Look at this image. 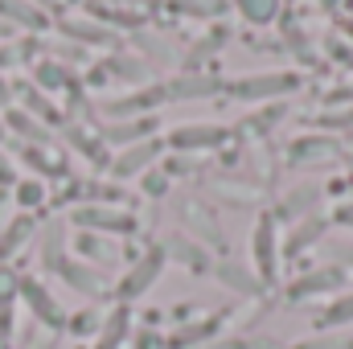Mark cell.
Listing matches in <instances>:
<instances>
[{
    "mask_svg": "<svg viewBox=\"0 0 353 349\" xmlns=\"http://www.w3.org/2000/svg\"><path fill=\"white\" fill-rule=\"evenodd\" d=\"M165 263H169V251H165V247H152L144 259L119 279V300H136V296H144V292L152 288V279L165 271Z\"/></svg>",
    "mask_w": 353,
    "mask_h": 349,
    "instance_id": "1",
    "label": "cell"
},
{
    "mask_svg": "<svg viewBox=\"0 0 353 349\" xmlns=\"http://www.w3.org/2000/svg\"><path fill=\"white\" fill-rule=\"evenodd\" d=\"M74 222L83 230H103V235H132L136 230V218L132 214L107 210V206H83V210H74Z\"/></svg>",
    "mask_w": 353,
    "mask_h": 349,
    "instance_id": "2",
    "label": "cell"
},
{
    "mask_svg": "<svg viewBox=\"0 0 353 349\" xmlns=\"http://www.w3.org/2000/svg\"><path fill=\"white\" fill-rule=\"evenodd\" d=\"M251 259H255V271L259 279H275V267H279V251H275V218L263 214L255 235H251Z\"/></svg>",
    "mask_w": 353,
    "mask_h": 349,
    "instance_id": "3",
    "label": "cell"
},
{
    "mask_svg": "<svg viewBox=\"0 0 353 349\" xmlns=\"http://www.w3.org/2000/svg\"><path fill=\"white\" fill-rule=\"evenodd\" d=\"M17 292L25 296V304L33 308V317H37L41 325H50V329H62V325H66V312L54 304V296H50L37 279H21V283H17Z\"/></svg>",
    "mask_w": 353,
    "mask_h": 349,
    "instance_id": "4",
    "label": "cell"
},
{
    "mask_svg": "<svg viewBox=\"0 0 353 349\" xmlns=\"http://www.w3.org/2000/svg\"><path fill=\"white\" fill-rule=\"evenodd\" d=\"M222 140H226V128H218V123H185L169 136L173 148H218Z\"/></svg>",
    "mask_w": 353,
    "mask_h": 349,
    "instance_id": "5",
    "label": "cell"
},
{
    "mask_svg": "<svg viewBox=\"0 0 353 349\" xmlns=\"http://www.w3.org/2000/svg\"><path fill=\"white\" fill-rule=\"evenodd\" d=\"M296 87V79L292 74H263V79H243V83H234V94H243V99H271V94H283V90Z\"/></svg>",
    "mask_w": 353,
    "mask_h": 349,
    "instance_id": "6",
    "label": "cell"
},
{
    "mask_svg": "<svg viewBox=\"0 0 353 349\" xmlns=\"http://www.w3.org/2000/svg\"><path fill=\"white\" fill-rule=\"evenodd\" d=\"M157 140H144V144H136L132 152H119L115 161H111V177H136V173H144L148 169V161L157 157Z\"/></svg>",
    "mask_w": 353,
    "mask_h": 349,
    "instance_id": "7",
    "label": "cell"
},
{
    "mask_svg": "<svg viewBox=\"0 0 353 349\" xmlns=\"http://www.w3.org/2000/svg\"><path fill=\"white\" fill-rule=\"evenodd\" d=\"M128 325H132V312L119 304V308H111L107 312V321H103V329H99V341L94 349H119V341L128 337Z\"/></svg>",
    "mask_w": 353,
    "mask_h": 349,
    "instance_id": "8",
    "label": "cell"
},
{
    "mask_svg": "<svg viewBox=\"0 0 353 349\" xmlns=\"http://www.w3.org/2000/svg\"><path fill=\"white\" fill-rule=\"evenodd\" d=\"M0 17H8L12 25H25V29H46V12L29 0H0Z\"/></svg>",
    "mask_w": 353,
    "mask_h": 349,
    "instance_id": "9",
    "label": "cell"
},
{
    "mask_svg": "<svg viewBox=\"0 0 353 349\" xmlns=\"http://www.w3.org/2000/svg\"><path fill=\"white\" fill-rule=\"evenodd\" d=\"M157 123L152 119H128V123H107L103 128V140L107 144H136L140 136H148Z\"/></svg>",
    "mask_w": 353,
    "mask_h": 349,
    "instance_id": "10",
    "label": "cell"
},
{
    "mask_svg": "<svg viewBox=\"0 0 353 349\" xmlns=\"http://www.w3.org/2000/svg\"><path fill=\"white\" fill-rule=\"evenodd\" d=\"M337 283H341V271H333V267H329V271H312V275H304V279L292 288V296L304 300V296H312V292H329V288H337Z\"/></svg>",
    "mask_w": 353,
    "mask_h": 349,
    "instance_id": "11",
    "label": "cell"
},
{
    "mask_svg": "<svg viewBox=\"0 0 353 349\" xmlns=\"http://www.w3.org/2000/svg\"><path fill=\"white\" fill-rule=\"evenodd\" d=\"M58 29H62L66 37H79V41H94V46H107V41H111V33H107L103 25H90V21H74V17H70V21H62Z\"/></svg>",
    "mask_w": 353,
    "mask_h": 349,
    "instance_id": "12",
    "label": "cell"
},
{
    "mask_svg": "<svg viewBox=\"0 0 353 349\" xmlns=\"http://www.w3.org/2000/svg\"><path fill=\"white\" fill-rule=\"evenodd\" d=\"M8 128H17L25 140H33V148H46V144H50V132H46L37 119H29L25 111H8Z\"/></svg>",
    "mask_w": 353,
    "mask_h": 349,
    "instance_id": "13",
    "label": "cell"
},
{
    "mask_svg": "<svg viewBox=\"0 0 353 349\" xmlns=\"http://www.w3.org/2000/svg\"><path fill=\"white\" fill-rule=\"evenodd\" d=\"M234 4L251 25H271L279 17V0H234Z\"/></svg>",
    "mask_w": 353,
    "mask_h": 349,
    "instance_id": "14",
    "label": "cell"
},
{
    "mask_svg": "<svg viewBox=\"0 0 353 349\" xmlns=\"http://www.w3.org/2000/svg\"><path fill=\"white\" fill-rule=\"evenodd\" d=\"M29 230H33V218H17V222H8L4 235H0V259H8V255L29 239Z\"/></svg>",
    "mask_w": 353,
    "mask_h": 349,
    "instance_id": "15",
    "label": "cell"
},
{
    "mask_svg": "<svg viewBox=\"0 0 353 349\" xmlns=\"http://www.w3.org/2000/svg\"><path fill=\"white\" fill-rule=\"evenodd\" d=\"M54 267H58V271H62V275H66V279H70V283L79 288V292H99V279L90 275L87 267H83V263L74 267V263H70V259H58V263H54Z\"/></svg>",
    "mask_w": 353,
    "mask_h": 349,
    "instance_id": "16",
    "label": "cell"
},
{
    "mask_svg": "<svg viewBox=\"0 0 353 349\" xmlns=\"http://www.w3.org/2000/svg\"><path fill=\"white\" fill-rule=\"evenodd\" d=\"M345 321H353V292L341 296L337 304H329V308L321 312V325H345Z\"/></svg>",
    "mask_w": 353,
    "mask_h": 349,
    "instance_id": "17",
    "label": "cell"
},
{
    "mask_svg": "<svg viewBox=\"0 0 353 349\" xmlns=\"http://www.w3.org/2000/svg\"><path fill=\"white\" fill-rule=\"evenodd\" d=\"M37 83H41V87H50V90H58V87H66V83H70V74H66L58 62H41V66H37Z\"/></svg>",
    "mask_w": 353,
    "mask_h": 349,
    "instance_id": "18",
    "label": "cell"
},
{
    "mask_svg": "<svg viewBox=\"0 0 353 349\" xmlns=\"http://www.w3.org/2000/svg\"><path fill=\"white\" fill-rule=\"evenodd\" d=\"M41 197H46V185L41 181H21L17 185V201L29 210V206H41Z\"/></svg>",
    "mask_w": 353,
    "mask_h": 349,
    "instance_id": "19",
    "label": "cell"
},
{
    "mask_svg": "<svg viewBox=\"0 0 353 349\" xmlns=\"http://www.w3.org/2000/svg\"><path fill=\"white\" fill-rule=\"evenodd\" d=\"M316 235H321V218H312V222H304V226H300V235H296V239L288 243V251H292V255H300V247H308V243H312Z\"/></svg>",
    "mask_w": 353,
    "mask_h": 349,
    "instance_id": "20",
    "label": "cell"
},
{
    "mask_svg": "<svg viewBox=\"0 0 353 349\" xmlns=\"http://www.w3.org/2000/svg\"><path fill=\"white\" fill-rule=\"evenodd\" d=\"M25 107H33V111H37V115H46L50 123L58 119V111H54V107L46 103V94H41V90H25Z\"/></svg>",
    "mask_w": 353,
    "mask_h": 349,
    "instance_id": "21",
    "label": "cell"
},
{
    "mask_svg": "<svg viewBox=\"0 0 353 349\" xmlns=\"http://www.w3.org/2000/svg\"><path fill=\"white\" fill-rule=\"evenodd\" d=\"M296 349H345V341H304V346H296Z\"/></svg>",
    "mask_w": 353,
    "mask_h": 349,
    "instance_id": "22",
    "label": "cell"
},
{
    "mask_svg": "<svg viewBox=\"0 0 353 349\" xmlns=\"http://www.w3.org/2000/svg\"><path fill=\"white\" fill-rule=\"evenodd\" d=\"M8 181H12V165H8L4 152H0V185H8Z\"/></svg>",
    "mask_w": 353,
    "mask_h": 349,
    "instance_id": "23",
    "label": "cell"
},
{
    "mask_svg": "<svg viewBox=\"0 0 353 349\" xmlns=\"http://www.w3.org/2000/svg\"><path fill=\"white\" fill-rule=\"evenodd\" d=\"M337 222H345V226H353V206H341V210H337Z\"/></svg>",
    "mask_w": 353,
    "mask_h": 349,
    "instance_id": "24",
    "label": "cell"
},
{
    "mask_svg": "<svg viewBox=\"0 0 353 349\" xmlns=\"http://www.w3.org/2000/svg\"><path fill=\"white\" fill-rule=\"evenodd\" d=\"M29 4H54V0H29Z\"/></svg>",
    "mask_w": 353,
    "mask_h": 349,
    "instance_id": "25",
    "label": "cell"
},
{
    "mask_svg": "<svg viewBox=\"0 0 353 349\" xmlns=\"http://www.w3.org/2000/svg\"><path fill=\"white\" fill-rule=\"evenodd\" d=\"M0 206H4V193H0Z\"/></svg>",
    "mask_w": 353,
    "mask_h": 349,
    "instance_id": "26",
    "label": "cell"
},
{
    "mask_svg": "<svg viewBox=\"0 0 353 349\" xmlns=\"http://www.w3.org/2000/svg\"><path fill=\"white\" fill-rule=\"evenodd\" d=\"M0 136H4V132H0Z\"/></svg>",
    "mask_w": 353,
    "mask_h": 349,
    "instance_id": "27",
    "label": "cell"
}]
</instances>
